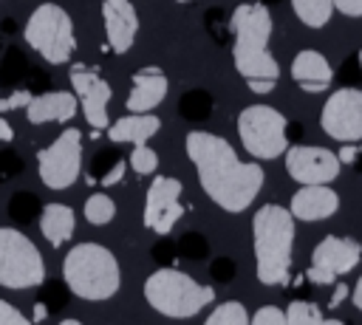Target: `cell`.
Returning a JSON list of instances; mask_svg holds the SVG:
<instances>
[{
	"mask_svg": "<svg viewBox=\"0 0 362 325\" xmlns=\"http://www.w3.org/2000/svg\"><path fill=\"white\" fill-rule=\"evenodd\" d=\"M184 150L195 167L204 195L215 206L229 215H238L252 206L266 181V172L257 161L238 158L235 147L223 136L206 130H189L184 138Z\"/></svg>",
	"mask_w": 362,
	"mask_h": 325,
	"instance_id": "6da1fadb",
	"label": "cell"
},
{
	"mask_svg": "<svg viewBox=\"0 0 362 325\" xmlns=\"http://www.w3.org/2000/svg\"><path fill=\"white\" fill-rule=\"evenodd\" d=\"M272 14L266 3H240L232 8L229 34H232V65L243 79H277L280 65L269 51L272 40Z\"/></svg>",
	"mask_w": 362,
	"mask_h": 325,
	"instance_id": "7a4b0ae2",
	"label": "cell"
},
{
	"mask_svg": "<svg viewBox=\"0 0 362 325\" xmlns=\"http://www.w3.org/2000/svg\"><path fill=\"white\" fill-rule=\"evenodd\" d=\"M255 274L263 285H286L294 252V218L280 203H263L252 215Z\"/></svg>",
	"mask_w": 362,
	"mask_h": 325,
	"instance_id": "3957f363",
	"label": "cell"
},
{
	"mask_svg": "<svg viewBox=\"0 0 362 325\" xmlns=\"http://www.w3.org/2000/svg\"><path fill=\"white\" fill-rule=\"evenodd\" d=\"M62 280H65V288L76 294L79 300L102 302L119 291L122 268H119L116 254L107 246L96 240H85V243L71 246V252L65 254Z\"/></svg>",
	"mask_w": 362,
	"mask_h": 325,
	"instance_id": "277c9868",
	"label": "cell"
},
{
	"mask_svg": "<svg viewBox=\"0 0 362 325\" xmlns=\"http://www.w3.org/2000/svg\"><path fill=\"white\" fill-rule=\"evenodd\" d=\"M141 294L153 311H158L161 317H170V319H189L215 300L212 285H204L192 274L170 268V266L147 274Z\"/></svg>",
	"mask_w": 362,
	"mask_h": 325,
	"instance_id": "5b68a950",
	"label": "cell"
},
{
	"mask_svg": "<svg viewBox=\"0 0 362 325\" xmlns=\"http://www.w3.org/2000/svg\"><path fill=\"white\" fill-rule=\"evenodd\" d=\"M23 40L48 65H65L76 54V31L71 14L57 3H40L25 20Z\"/></svg>",
	"mask_w": 362,
	"mask_h": 325,
	"instance_id": "8992f818",
	"label": "cell"
},
{
	"mask_svg": "<svg viewBox=\"0 0 362 325\" xmlns=\"http://www.w3.org/2000/svg\"><path fill=\"white\" fill-rule=\"evenodd\" d=\"M243 150L257 161H272L288 147V119L272 105H246L238 113Z\"/></svg>",
	"mask_w": 362,
	"mask_h": 325,
	"instance_id": "52a82bcc",
	"label": "cell"
},
{
	"mask_svg": "<svg viewBox=\"0 0 362 325\" xmlns=\"http://www.w3.org/2000/svg\"><path fill=\"white\" fill-rule=\"evenodd\" d=\"M42 283H45L42 252L20 229L0 226V285L11 291H25Z\"/></svg>",
	"mask_w": 362,
	"mask_h": 325,
	"instance_id": "ba28073f",
	"label": "cell"
},
{
	"mask_svg": "<svg viewBox=\"0 0 362 325\" xmlns=\"http://www.w3.org/2000/svg\"><path fill=\"white\" fill-rule=\"evenodd\" d=\"M37 172L48 189H68L82 172V133L65 127L51 144L37 153Z\"/></svg>",
	"mask_w": 362,
	"mask_h": 325,
	"instance_id": "9c48e42d",
	"label": "cell"
},
{
	"mask_svg": "<svg viewBox=\"0 0 362 325\" xmlns=\"http://www.w3.org/2000/svg\"><path fill=\"white\" fill-rule=\"evenodd\" d=\"M181 192L184 184L173 175H153L147 195H144V212H141V223L144 229L156 232V235H170L173 226L184 218L187 206L181 203Z\"/></svg>",
	"mask_w": 362,
	"mask_h": 325,
	"instance_id": "30bf717a",
	"label": "cell"
},
{
	"mask_svg": "<svg viewBox=\"0 0 362 325\" xmlns=\"http://www.w3.org/2000/svg\"><path fill=\"white\" fill-rule=\"evenodd\" d=\"M320 130L339 144L362 141V90L359 88L334 90L320 110Z\"/></svg>",
	"mask_w": 362,
	"mask_h": 325,
	"instance_id": "8fae6325",
	"label": "cell"
},
{
	"mask_svg": "<svg viewBox=\"0 0 362 325\" xmlns=\"http://www.w3.org/2000/svg\"><path fill=\"white\" fill-rule=\"evenodd\" d=\"M68 79H71V88H74V93L79 99V107H82L85 122L93 130H105L110 124V119H107V105H110V96H113L110 82L105 76H99L96 71L85 68L82 62H74L71 65Z\"/></svg>",
	"mask_w": 362,
	"mask_h": 325,
	"instance_id": "7c38bea8",
	"label": "cell"
},
{
	"mask_svg": "<svg viewBox=\"0 0 362 325\" xmlns=\"http://www.w3.org/2000/svg\"><path fill=\"white\" fill-rule=\"evenodd\" d=\"M339 158L334 150L320 144H288L286 172L297 184H331L339 175Z\"/></svg>",
	"mask_w": 362,
	"mask_h": 325,
	"instance_id": "4fadbf2b",
	"label": "cell"
},
{
	"mask_svg": "<svg viewBox=\"0 0 362 325\" xmlns=\"http://www.w3.org/2000/svg\"><path fill=\"white\" fill-rule=\"evenodd\" d=\"M102 25H105V45L113 54H124L133 48L139 34V14L130 0H105L102 3Z\"/></svg>",
	"mask_w": 362,
	"mask_h": 325,
	"instance_id": "5bb4252c",
	"label": "cell"
},
{
	"mask_svg": "<svg viewBox=\"0 0 362 325\" xmlns=\"http://www.w3.org/2000/svg\"><path fill=\"white\" fill-rule=\"evenodd\" d=\"M359 260H362V243L342 235H325L311 252V266L328 271L331 277L348 274L351 268L359 266Z\"/></svg>",
	"mask_w": 362,
	"mask_h": 325,
	"instance_id": "9a60e30c",
	"label": "cell"
},
{
	"mask_svg": "<svg viewBox=\"0 0 362 325\" xmlns=\"http://www.w3.org/2000/svg\"><path fill=\"white\" fill-rule=\"evenodd\" d=\"M339 209V195L328 184H300V189L291 195L288 212L294 220L317 223L331 218Z\"/></svg>",
	"mask_w": 362,
	"mask_h": 325,
	"instance_id": "2e32d148",
	"label": "cell"
},
{
	"mask_svg": "<svg viewBox=\"0 0 362 325\" xmlns=\"http://www.w3.org/2000/svg\"><path fill=\"white\" fill-rule=\"evenodd\" d=\"M167 90H170V82L161 68H141L130 79V93L124 107L127 113H153V107L164 102Z\"/></svg>",
	"mask_w": 362,
	"mask_h": 325,
	"instance_id": "e0dca14e",
	"label": "cell"
},
{
	"mask_svg": "<svg viewBox=\"0 0 362 325\" xmlns=\"http://www.w3.org/2000/svg\"><path fill=\"white\" fill-rule=\"evenodd\" d=\"M79 110V99L74 90H45L31 96L25 107V119L31 124H48V122H68Z\"/></svg>",
	"mask_w": 362,
	"mask_h": 325,
	"instance_id": "ac0fdd59",
	"label": "cell"
},
{
	"mask_svg": "<svg viewBox=\"0 0 362 325\" xmlns=\"http://www.w3.org/2000/svg\"><path fill=\"white\" fill-rule=\"evenodd\" d=\"M291 79L308 90V93H320V90H328L331 79H334V68L328 65V59L314 51V48H303L294 54L291 59Z\"/></svg>",
	"mask_w": 362,
	"mask_h": 325,
	"instance_id": "d6986e66",
	"label": "cell"
},
{
	"mask_svg": "<svg viewBox=\"0 0 362 325\" xmlns=\"http://www.w3.org/2000/svg\"><path fill=\"white\" fill-rule=\"evenodd\" d=\"M105 130L113 144H144L161 130V119L156 113H127L110 122Z\"/></svg>",
	"mask_w": 362,
	"mask_h": 325,
	"instance_id": "ffe728a7",
	"label": "cell"
},
{
	"mask_svg": "<svg viewBox=\"0 0 362 325\" xmlns=\"http://www.w3.org/2000/svg\"><path fill=\"white\" fill-rule=\"evenodd\" d=\"M74 229H76V215L68 203H45L42 212H40V232L42 237L59 249L62 243H68L74 237Z\"/></svg>",
	"mask_w": 362,
	"mask_h": 325,
	"instance_id": "44dd1931",
	"label": "cell"
},
{
	"mask_svg": "<svg viewBox=\"0 0 362 325\" xmlns=\"http://www.w3.org/2000/svg\"><path fill=\"white\" fill-rule=\"evenodd\" d=\"M291 11L305 28H322L334 17V0H291Z\"/></svg>",
	"mask_w": 362,
	"mask_h": 325,
	"instance_id": "7402d4cb",
	"label": "cell"
},
{
	"mask_svg": "<svg viewBox=\"0 0 362 325\" xmlns=\"http://www.w3.org/2000/svg\"><path fill=\"white\" fill-rule=\"evenodd\" d=\"M82 215H85V220H88L90 226H105V223H110V220L116 218V203H113L110 195L93 192V195L85 201Z\"/></svg>",
	"mask_w": 362,
	"mask_h": 325,
	"instance_id": "603a6c76",
	"label": "cell"
},
{
	"mask_svg": "<svg viewBox=\"0 0 362 325\" xmlns=\"http://www.w3.org/2000/svg\"><path fill=\"white\" fill-rule=\"evenodd\" d=\"M204 325H249V314L238 300H226L209 311Z\"/></svg>",
	"mask_w": 362,
	"mask_h": 325,
	"instance_id": "cb8c5ba5",
	"label": "cell"
},
{
	"mask_svg": "<svg viewBox=\"0 0 362 325\" xmlns=\"http://www.w3.org/2000/svg\"><path fill=\"white\" fill-rule=\"evenodd\" d=\"M283 314H286V325H317L322 319L320 305L311 300H291Z\"/></svg>",
	"mask_w": 362,
	"mask_h": 325,
	"instance_id": "d4e9b609",
	"label": "cell"
},
{
	"mask_svg": "<svg viewBox=\"0 0 362 325\" xmlns=\"http://www.w3.org/2000/svg\"><path fill=\"white\" fill-rule=\"evenodd\" d=\"M127 167L133 172H139V175H153L158 170V153L153 147H147V141L144 144H133L130 158H127Z\"/></svg>",
	"mask_w": 362,
	"mask_h": 325,
	"instance_id": "484cf974",
	"label": "cell"
},
{
	"mask_svg": "<svg viewBox=\"0 0 362 325\" xmlns=\"http://www.w3.org/2000/svg\"><path fill=\"white\" fill-rule=\"evenodd\" d=\"M209 107H212V99L204 90H192L181 99V116H187V119H206Z\"/></svg>",
	"mask_w": 362,
	"mask_h": 325,
	"instance_id": "4316f807",
	"label": "cell"
},
{
	"mask_svg": "<svg viewBox=\"0 0 362 325\" xmlns=\"http://www.w3.org/2000/svg\"><path fill=\"white\" fill-rule=\"evenodd\" d=\"M34 209H37V195H31V192H17L8 203V215L17 218V220L34 218Z\"/></svg>",
	"mask_w": 362,
	"mask_h": 325,
	"instance_id": "83f0119b",
	"label": "cell"
},
{
	"mask_svg": "<svg viewBox=\"0 0 362 325\" xmlns=\"http://www.w3.org/2000/svg\"><path fill=\"white\" fill-rule=\"evenodd\" d=\"M249 325H286V314L277 305H260L249 317Z\"/></svg>",
	"mask_w": 362,
	"mask_h": 325,
	"instance_id": "f1b7e54d",
	"label": "cell"
},
{
	"mask_svg": "<svg viewBox=\"0 0 362 325\" xmlns=\"http://www.w3.org/2000/svg\"><path fill=\"white\" fill-rule=\"evenodd\" d=\"M31 90L28 88H17V90H11L8 96H3L0 99V113L6 116V113H11V110H20V107H28V102H31Z\"/></svg>",
	"mask_w": 362,
	"mask_h": 325,
	"instance_id": "f546056e",
	"label": "cell"
},
{
	"mask_svg": "<svg viewBox=\"0 0 362 325\" xmlns=\"http://www.w3.org/2000/svg\"><path fill=\"white\" fill-rule=\"evenodd\" d=\"M178 249H181V254H187V257H204L209 246H206V240H204L201 235L187 232V235L178 240Z\"/></svg>",
	"mask_w": 362,
	"mask_h": 325,
	"instance_id": "4dcf8cb0",
	"label": "cell"
},
{
	"mask_svg": "<svg viewBox=\"0 0 362 325\" xmlns=\"http://www.w3.org/2000/svg\"><path fill=\"white\" fill-rule=\"evenodd\" d=\"M0 325H34L17 305H11L8 300L0 297Z\"/></svg>",
	"mask_w": 362,
	"mask_h": 325,
	"instance_id": "1f68e13d",
	"label": "cell"
},
{
	"mask_svg": "<svg viewBox=\"0 0 362 325\" xmlns=\"http://www.w3.org/2000/svg\"><path fill=\"white\" fill-rule=\"evenodd\" d=\"M124 170H127V164L122 161V158H116L102 175H99V181H102V187H113V184H119L122 178H124Z\"/></svg>",
	"mask_w": 362,
	"mask_h": 325,
	"instance_id": "d6a6232c",
	"label": "cell"
},
{
	"mask_svg": "<svg viewBox=\"0 0 362 325\" xmlns=\"http://www.w3.org/2000/svg\"><path fill=\"white\" fill-rule=\"evenodd\" d=\"M209 271H212V277H215V280H223V283H226V280H232V277H235L238 266H235L229 257H218V260L212 263V268H209Z\"/></svg>",
	"mask_w": 362,
	"mask_h": 325,
	"instance_id": "836d02e7",
	"label": "cell"
},
{
	"mask_svg": "<svg viewBox=\"0 0 362 325\" xmlns=\"http://www.w3.org/2000/svg\"><path fill=\"white\" fill-rule=\"evenodd\" d=\"M334 11L345 17H359L362 20V0H334Z\"/></svg>",
	"mask_w": 362,
	"mask_h": 325,
	"instance_id": "e575fe53",
	"label": "cell"
},
{
	"mask_svg": "<svg viewBox=\"0 0 362 325\" xmlns=\"http://www.w3.org/2000/svg\"><path fill=\"white\" fill-rule=\"evenodd\" d=\"M356 155H359V147H356V141H351V144H342V147L337 150V158H339V164H354V161H356Z\"/></svg>",
	"mask_w": 362,
	"mask_h": 325,
	"instance_id": "d590c367",
	"label": "cell"
},
{
	"mask_svg": "<svg viewBox=\"0 0 362 325\" xmlns=\"http://www.w3.org/2000/svg\"><path fill=\"white\" fill-rule=\"evenodd\" d=\"M351 297V285H345V283H334V291H331V300H328V308H337L342 300H348Z\"/></svg>",
	"mask_w": 362,
	"mask_h": 325,
	"instance_id": "8d00e7d4",
	"label": "cell"
},
{
	"mask_svg": "<svg viewBox=\"0 0 362 325\" xmlns=\"http://www.w3.org/2000/svg\"><path fill=\"white\" fill-rule=\"evenodd\" d=\"M274 82L277 79H246V85H249L252 93H272L274 90Z\"/></svg>",
	"mask_w": 362,
	"mask_h": 325,
	"instance_id": "74e56055",
	"label": "cell"
},
{
	"mask_svg": "<svg viewBox=\"0 0 362 325\" xmlns=\"http://www.w3.org/2000/svg\"><path fill=\"white\" fill-rule=\"evenodd\" d=\"M23 164L14 158V161H8V155H0V178H6V175H11V170L17 172Z\"/></svg>",
	"mask_w": 362,
	"mask_h": 325,
	"instance_id": "f35d334b",
	"label": "cell"
},
{
	"mask_svg": "<svg viewBox=\"0 0 362 325\" xmlns=\"http://www.w3.org/2000/svg\"><path fill=\"white\" fill-rule=\"evenodd\" d=\"M0 141H14V127L3 119V113H0Z\"/></svg>",
	"mask_w": 362,
	"mask_h": 325,
	"instance_id": "ab89813d",
	"label": "cell"
},
{
	"mask_svg": "<svg viewBox=\"0 0 362 325\" xmlns=\"http://www.w3.org/2000/svg\"><path fill=\"white\" fill-rule=\"evenodd\" d=\"M351 300H354L356 311H362V274H359V280H356V285H354V291H351Z\"/></svg>",
	"mask_w": 362,
	"mask_h": 325,
	"instance_id": "60d3db41",
	"label": "cell"
},
{
	"mask_svg": "<svg viewBox=\"0 0 362 325\" xmlns=\"http://www.w3.org/2000/svg\"><path fill=\"white\" fill-rule=\"evenodd\" d=\"M45 317H48V302H37V305H34V319H31V322L37 325V322H42Z\"/></svg>",
	"mask_w": 362,
	"mask_h": 325,
	"instance_id": "b9f144b4",
	"label": "cell"
},
{
	"mask_svg": "<svg viewBox=\"0 0 362 325\" xmlns=\"http://www.w3.org/2000/svg\"><path fill=\"white\" fill-rule=\"evenodd\" d=\"M317 325H345V322L342 319H334V317H322Z\"/></svg>",
	"mask_w": 362,
	"mask_h": 325,
	"instance_id": "7bdbcfd3",
	"label": "cell"
},
{
	"mask_svg": "<svg viewBox=\"0 0 362 325\" xmlns=\"http://www.w3.org/2000/svg\"><path fill=\"white\" fill-rule=\"evenodd\" d=\"M59 325H85V322H79V319H74V317H68V319H62Z\"/></svg>",
	"mask_w": 362,
	"mask_h": 325,
	"instance_id": "ee69618b",
	"label": "cell"
},
{
	"mask_svg": "<svg viewBox=\"0 0 362 325\" xmlns=\"http://www.w3.org/2000/svg\"><path fill=\"white\" fill-rule=\"evenodd\" d=\"M356 65L362 68V48H359V54H356Z\"/></svg>",
	"mask_w": 362,
	"mask_h": 325,
	"instance_id": "f6af8a7d",
	"label": "cell"
},
{
	"mask_svg": "<svg viewBox=\"0 0 362 325\" xmlns=\"http://www.w3.org/2000/svg\"><path fill=\"white\" fill-rule=\"evenodd\" d=\"M175 3H189V0H175Z\"/></svg>",
	"mask_w": 362,
	"mask_h": 325,
	"instance_id": "bcb514c9",
	"label": "cell"
}]
</instances>
